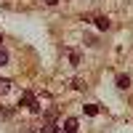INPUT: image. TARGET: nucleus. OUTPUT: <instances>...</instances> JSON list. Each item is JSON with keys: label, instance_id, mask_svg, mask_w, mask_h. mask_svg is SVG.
Instances as JSON below:
<instances>
[{"label": "nucleus", "instance_id": "obj_6", "mask_svg": "<svg viewBox=\"0 0 133 133\" xmlns=\"http://www.w3.org/2000/svg\"><path fill=\"white\" fill-rule=\"evenodd\" d=\"M96 112H98L96 104H85V115H96Z\"/></svg>", "mask_w": 133, "mask_h": 133}, {"label": "nucleus", "instance_id": "obj_8", "mask_svg": "<svg viewBox=\"0 0 133 133\" xmlns=\"http://www.w3.org/2000/svg\"><path fill=\"white\" fill-rule=\"evenodd\" d=\"M53 117H56V109H48V112H45V120H48V123H51Z\"/></svg>", "mask_w": 133, "mask_h": 133}, {"label": "nucleus", "instance_id": "obj_4", "mask_svg": "<svg viewBox=\"0 0 133 133\" xmlns=\"http://www.w3.org/2000/svg\"><path fill=\"white\" fill-rule=\"evenodd\" d=\"M96 24H98V29H109V27H112L107 16H98V19H96Z\"/></svg>", "mask_w": 133, "mask_h": 133}, {"label": "nucleus", "instance_id": "obj_9", "mask_svg": "<svg viewBox=\"0 0 133 133\" xmlns=\"http://www.w3.org/2000/svg\"><path fill=\"white\" fill-rule=\"evenodd\" d=\"M45 3H48V5H56V3H59V0H45Z\"/></svg>", "mask_w": 133, "mask_h": 133}, {"label": "nucleus", "instance_id": "obj_3", "mask_svg": "<svg viewBox=\"0 0 133 133\" xmlns=\"http://www.w3.org/2000/svg\"><path fill=\"white\" fill-rule=\"evenodd\" d=\"M128 85H130V77H128V75H120V77H117V88H123V91H125Z\"/></svg>", "mask_w": 133, "mask_h": 133}, {"label": "nucleus", "instance_id": "obj_5", "mask_svg": "<svg viewBox=\"0 0 133 133\" xmlns=\"http://www.w3.org/2000/svg\"><path fill=\"white\" fill-rule=\"evenodd\" d=\"M40 130H43V133H59V128L53 125V123H48V125H43Z\"/></svg>", "mask_w": 133, "mask_h": 133}, {"label": "nucleus", "instance_id": "obj_1", "mask_svg": "<svg viewBox=\"0 0 133 133\" xmlns=\"http://www.w3.org/2000/svg\"><path fill=\"white\" fill-rule=\"evenodd\" d=\"M64 130H66V133H77V120H75V117H66V120H64Z\"/></svg>", "mask_w": 133, "mask_h": 133}, {"label": "nucleus", "instance_id": "obj_7", "mask_svg": "<svg viewBox=\"0 0 133 133\" xmlns=\"http://www.w3.org/2000/svg\"><path fill=\"white\" fill-rule=\"evenodd\" d=\"M3 64H8V53H5L3 48H0V66H3Z\"/></svg>", "mask_w": 133, "mask_h": 133}, {"label": "nucleus", "instance_id": "obj_10", "mask_svg": "<svg viewBox=\"0 0 133 133\" xmlns=\"http://www.w3.org/2000/svg\"><path fill=\"white\" fill-rule=\"evenodd\" d=\"M0 43H3V35H0Z\"/></svg>", "mask_w": 133, "mask_h": 133}, {"label": "nucleus", "instance_id": "obj_2", "mask_svg": "<svg viewBox=\"0 0 133 133\" xmlns=\"http://www.w3.org/2000/svg\"><path fill=\"white\" fill-rule=\"evenodd\" d=\"M11 85H14V83H11L8 77H0V96H5V93L11 91Z\"/></svg>", "mask_w": 133, "mask_h": 133}]
</instances>
